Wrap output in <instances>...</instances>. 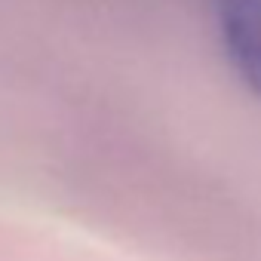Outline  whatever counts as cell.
Instances as JSON below:
<instances>
[{"mask_svg":"<svg viewBox=\"0 0 261 261\" xmlns=\"http://www.w3.org/2000/svg\"><path fill=\"white\" fill-rule=\"evenodd\" d=\"M218 31L227 62L261 98V0H218Z\"/></svg>","mask_w":261,"mask_h":261,"instance_id":"obj_1","label":"cell"}]
</instances>
